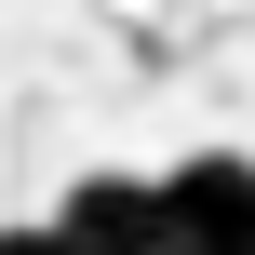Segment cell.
<instances>
[{"instance_id":"3","label":"cell","mask_w":255,"mask_h":255,"mask_svg":"<svg viewBox=\"0 0 255 255\" xmlns=\"http://www.w3.org/2000/svg\"><path fill=\"white\" fill-rule=\"evenodd\" d=\"M0 255H67V242H54V215H13V229H0Z\"/></svg>"},{"instance_id":"1","label":"cell","mask_w":255,"mask_h":255,"mask_svg":"<svg viewBox=\"0 0 255 255\" xmlns=\"http://www.w3.org/2000/svg\"><path fill=\"white\" fill-rule=\"evenodd\" d=\"M161 255H255V148L161 161Z\"/></svg>"},{"instance_id":"2","label":"cell","mask_w":255,"mask_h":255,"mask_svg":"<svg viewBox=\"0 0 255 255\" xmlns=\"http://www.w3.org/2000/svg\"><path fill=\"white\" fill-rule=\"evenodd\" d=\"M54 242L67 255H161V175H134V161L67 175L54 188Z\"/></svg>"}]
</instances>
